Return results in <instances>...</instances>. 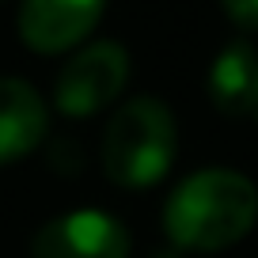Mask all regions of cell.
<instances>
[{
  "label": "cell",
  "instance_id": "3",
  "mask_svg": "<svg viewBox=\"0 0 258 258\" xmlns=\"http://www.w3.org/2000/svg\"><path fill=\"white\" fill-rule=\"evenodd\" d=\"M129 80V53L118 42H95L61 69L53 103L69 118H88L121 95Z\"/></svg>",
  "mask_w": 258,
  "mask_h": 258
},
{
  "label": "cell",
  "instance_id": "2",
  "mask_svg": "<svg viewBox=\"0 0 258 258\" xmlns=\"http://www.w3.org/2000/svg\"><path fill=\"white\" fill-rule=\"evenodd\" d=\"M175 163V118L160 99H129L106 125L103 137V171L114 186L160 182Z\"/></svg>",
  "mask_w": 258,
  "mask_h": 258
},
{
  "label": "cell",
  "instance_id": "8",
  "mask_svg": "<svg viewBox=\"0 0 258 258\" xmlns=\"http://www.w3.org/2000/svg\"><path fill=\"white\" fill-rule=\"evenodd\" d=\"M220 4H224V12H228L239 27L258 31V0H220Z\"/></svg>",
  "mask_w": 258,
  "mask_h": 258
},
{
  "label": "cell",
  "instance_id": "1",
  "mask_svg": "<svg viewBox=\"0 0 258 258\" xmlns=\"http://www.w3.org/2000/svg\"><path fill=\"white\" fill-rule=\"evenodd\" d=\"M258 190L247 175L228 167H209L190 175L163 209V228L175 247L224 250L254 228Z\"/></svg>",
  "mask_w": 258,
  "mask_h": 258
},
{
  "label": "cell",
  "instance_id": "6",
  "mask_svg": "<svg viewBox=\"0 0 258 258\" xmlns=\"http://www.w3.org/2000/svg\"><path fill=\"white\" fill-rule=\"evenodd\" d=\"M46 103L27 80L0 76V163L27 156L46 137Z\"/></svg>",
  "mask_w": 258,
  "mask_h": 258
},
{
  "label": "cell",
  "instance_id": "9",
  "mask_svg": "<svg viewBox=\"0 0 258 258\" xmlns=\"http://www.w3.org/2000/svg\"><path fill=\"white\" fill-rule=\"evenodd\" d=\"M250 114L258 118V88H254V99H250Z\"/></svg>",
  "mask_w": 258,
  "mask_h": 258
},
{
  "label": "cell",
  "instance_id": "4",
  "mask_svg": "<svg viewBox=\"0 0 258 258\" xmlns=\"http://www.w3.org/2000/svg\"><path fill=\"white\" fill-rule=\"evenodd\" d=\"M31 258H129V232L110 213L76 209L34 235Z\"/></svg>",
  "mask_w": 258,
  "mask_h": 258
},
{
  "label": "cell",
  "instance_id": "5",
  "mask_svg": "<svg viewBox=\"0 0 258 258\" xmlns=\"http://www.w3.org/2000/svg\"><path fill=\"white\" fill-rule=\"evenodd\" d=\"M106 0H23L19 34L34 53H64L91 34Z\"/></svg>",
  "mask_w": 258,
  "mask_h": 258
},
{
  "label": "cell",
  "instance_id": "7",
  "mask_svg": "<svg viewBox=\"0 0 258 258\" xmlns=\"http://www.w3.org/2000/svg\"><path fill=\"white\" fill-rule=\"evenodd\" d=\"M258 88V53L247 42H232L209 69V99L220 114H250Z\"/></svg>",
  "mask_w": 258,
  "mask_h": 258
}]
</instances>
